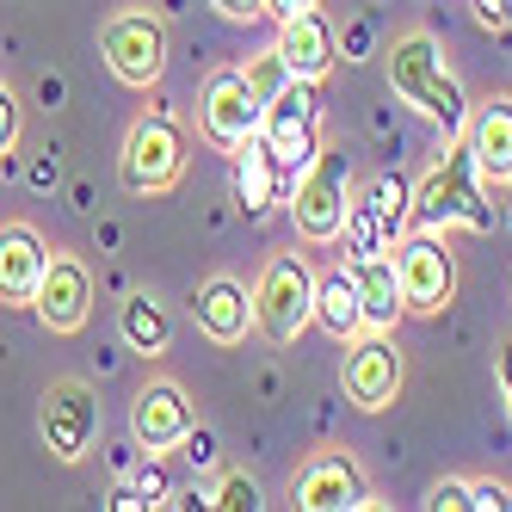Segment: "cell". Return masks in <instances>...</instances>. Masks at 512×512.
<instances>
[{"label":"cell","instance_id":"6da1fadb","mask_svg":"<svg viewBox=\"0 0 512 512\" xmlns=\"http://www.w3.org/2000/svg\"><path fill=\"white\" fill-rule=\"evenodd\" d=\"M383 68H389V87L408 99L420 118H432L445 136H463V124H469V99H463L457 75L445 68V56H438V44L426 38V31L395 38V44L383 50Z\"/></svg>","mask_w":512,"mask_h":512},{"label":"cell","instance_id":"7a4b0ae2","mask_svg":"<svg viewBox=\"0 0 512 512\" xmlns=\"http://www.w3.org/2000/svg\"><path fill=\"white\" fill-rule=\"evenodd\" d=\"M414 223L420 229H451V223H463L475 235H488L500 223V210L488 204V179H482V167H475V155H469V142H463V149H451L445 161L420 179Z\"/></svg>","mask_w":512,"mask_h":512},{"label":"cell","instance_id":"3957f363","mask_svg":"<svg viewBox=\"0 0 512 512\" xmlns=\"http://www.w3.org/2000/svg\"><path fill=\"white\" fill-rule=\"evenodd\" d=\"M309 321H315V266L303 253H272L260 284H253V327L272 346H290Z\"/></svg>","mask_w":512,"mask_h":512},{"label":"cell","instance_id":"277c9868","mask_svg":"<svg viewBox=\"0 0 512 512\" xmlns=\"http://www.w3.org/2000/svg\"><path fill=\"white\" fill-rule=\"evenodd\" d=\"M179 173H186V136L167 112L155 118H136L130 136H124V155H118V179L130 198H161L179 186Z\"/></svg>","mask_w":512,"mask_h":512},{"label":"cell","instance_id":"5b68a950","mask_svg":"<svg viewBox=\"0 0 512 512\" xmlns=\"http://www.w3.org/2000/svg\"><path fill=\"white\" fill-rule=\"evenodd\" d=\"M346 204H352V161H346V149H321L297 173V186H290V216H297L303 241H315V247L340 241Z\"/></svg>","mask_w":512,"mask_h":512},{"label":"cell","instance_id":"8992f818","mask_svg":"<svg viewBox=\"0 0 512 512\" xmlns=\"http://www.w3.org/2000/svg\"><path fill=\"white\" fill-rule=\"evenodd\" d=\"M99 56L105 68L124 81V87H155L161 81V68H167V31L155 13H142V7H124L99 25Z\"/></svg>","mask_w":512,"mask_h":512},{"label":"cell","instance_id":"52a82bcc","mask_svg":"<svg viewBox=\"0 0 512 512\" xmlns=\"http://www.w3.org/2000/svg\"><path fill=\"white\" fill-rule=\"evenodd\" d=\"M260 136H266V149H272L284 167L303 173V167L321 155V105H315V81H297V75H290V81L266 99Z\"/></svg>","mask_w":512,"mask_h":512},{"label":"cell","instance_id":"ba28073f","mask_svg":"<svg viewBox=\"0 0 512 512\" xmlns=\"http://www.w3.org/2000/svg\"><path fill=\"white\" fill-rule=\"evenodd\" d=\"M389 253H395V272H401V303H408V315H438L457 297V260H451V247L438 241V229L395 241Z\"/></svg>","mask_w":512,"mask_h":512},{"label":"cell","instance_id":"9c48e42d","mask_svg":"<svg viewBox=\"0 0 512 512\" xmlns=\"http://www.w3.org/2000/svg\"><path fill=\"white\" fill-rule=\"evenodd\" d=\"M38 432H44L56 463H81L93 451V438H99V395L81 377L50 383L44 401H38Z\"/></svg>","mask_w":512,"mask_h":512},{"label":"cell","instance_id":"30bf717a","mask_svg":"<svg viewBox=\"0 0 512 512\" xmlns=\"http://www.w3.org/2000/svg\"><path fill=\"white\" fill-rule=\"evenodd\" d=\"M260 93L247 87V75L241 68H216V75L204 81V99H198V130H204V142H216V149H241V142L260 130Z\"/></svg>","mask_w":512,"mask_h":512},{"label":"cell","instance_id":"8fae6325","mask_svg":"<svg viewBox=\"0 0 512 512\" xmlns=\"http://www.w3.org/2000/svg\"><path fill=\"white\" fill-rule=\"evenodd\" d=\"M31 309H38V321L50 327V334H81L87 315H93V272L75 260V253H50Z\"/></svg>","mask_w":512,"mask_h":512},{"label":"cell","instance_id":"7c38bea8","mask_svg":"<svg viewBox=\"0 0 512 512\" xmlns=\"http://www.w3.org/2000/svg\"><path fill=\"white\" fill-rule=\"evenodd\" d=\"M395 395H401V352H395L389 334L371 327V334H358L352 352H346V401L364 414H377Z\"/></svg>","mask_w":512,"mask_h":512},{"label":"cell","instance_id":"4fadbf2b","mask_svg":"<svg viewBox=\"0 0 512 512\" xmlns=\"http://www.w3.org/2000/svg\"><path fill=\"white\" fill-rule=\"evenodd\" d=\"M278 56H284V68L297 81H327L334 62H340V31L327 25L315 7H303V13L278 19Z\"/></svg>","mask_w":512,"mask_h":512},{"label":"cell","instance_id":"5bb4252c","mask_svg":"<svg viewBox=\"0 0 512 512\" xmlns=\"http://www.w3.org/2000/svg\"><path fill=\"white\" fill-rule=\"evenodd\" d=\"M297 506L303 512H352V506H364L371 494H364V475H358V463L346 457V451H321V457H309L303 469H297Z\"/></svg>","mask_w":512,"mask_h":512},{"label":"cell","instance_id":"9a60e30c","mask_svg":"<svg viewBox=\"0 0 512 512\" xmlns=\"http://www.w3.org/2000/svg\"><path fill=\"white\" fill-rule=\"evenodd\" d=\"M290 186H297V167H284L272 149H266V136L253 130L241 149H235V204L247 216H266L278 198H290Z\"/></svg>","mask_w":512,"mask_h":512},{"label":"cell","instance_id":"2e32d148","mask_svg":"<svg viewBox=\"0 0 512 512\" xmlns=\"http://www.w3.org/2000/svg\"><path fill=\"white\" fill-rule=\"evenodd\" d=\"M130 432H136V445L142 451H173L179 438L192 432V401L179 383H149L136 395V408H130Z\"/></svg>","mask_w":512,"mask_h":512},{"label":"cell","instance_id":"e0dca14e","mask_svg":"<svg viewBox=\"0 0 512 512\" xmlns=\"http://www.w3.org/2000/svg\"><path fill=\"white\" fill-rule=\"evenodd\" d=\"M50 247L31 223H0V303H31L44 284Z\"/></svg>","mask_w":512,"mask_h":512},{"label":"cell","instance_id":"ac0fdd59","mask_svg":"<svg viewBox=\"0 0 512 512\" xmlns=\"http://www.w3.org/2000/svg\"><path fill=\"white\" fill-rule=\"evenodd\" d=\"M463 142H469L475 167H482V179L506 186V179H512V99L494 93V99L475 105L469 124H463Z\"/></svg>","mask_w":512,"mask_h":512},{"label":"cell","instance_id":"d6986e66","mask_svg":"<svg viewBox=\"0 0 512 512\" xmlns=\"http://www.w3.org/2000/svg\"><path fill=\"white\" fill-rule=\"evenodd\" d=\"M352 266V284H358V303H364V327H377V334H389V327L408 315V303H401V272L383 253H364V260H346Z\"/></svg>","mask_w":512,"mask_h":512},{"label":"cell","instance_id":"ffe728a7","mask_svg":"<svg viewBox=\"0 0 512 512\" xmlns=\"http://www.w3.org/2000/svg\"><path fill=\"white\" fill-rule=\"evenodd\" d=\"M192 315H198V327H204L216 346H241L247 327H253V297H247L235 278H210V284L198 290Z\"/></svg>","mask_w":512,"mask_h":512},{"label":"cell","instance_id":"44dd1931","mask_svg":"<svg viewBox=\"0 0 512 512\" xmlns=\"http://www.w3.org/2000/svg\"><path fill=\"white\" fill-rule=\"evenodd\" d=\"M315 321H321L334 340H358V334H364V303H358L352 266H327V272H315Z\"/></svg>","mask_w":512,"mask_h":512},{"label":"cell","instance_id":"7402d4cb","mask_svg":"<svg viewBox=\"0 0 512 512\" xmlns=\"http://www.w3.org/2000/svg\"><path fill=\"white\" fill-rule=\"evenodd\" d=\"M118 334H124L130 352L161 358L173 346V321H167V309L149 297V290H136V297H124V309H118Z\"/></svg>","mask_w":512,"mask_h":512},{"label":"cell","instance_id":"603a6c76","mask_svg":"<svg viewBox=\"0 0 512 512\" xmlns=\"http://www.w3.org/2000/svg\"><path fill=\"white\" fill-rule=\"evenodd\" d=\"M364 198L377 204V223H383V241L395 247V241H401V229L414 223V192L401 186V179H389V173H383V179H371V186H364Z\"/></svg>","mask_w":512,"mask_h":512},{"label":"cell","instance_id":"cb8c5ba5","mask_svg":"<svg viewBox=\"0 0 512 512\" xmlns=\"http://www.w3.org/2000/svg\"><path fill=\"white\" fill-rule=\"evenodd\" d=\"M340 235H346V260H364V253H383V247H389V241H383V223H377V204L364 198V192L346 204Z\"/></svg>","mask_w":512,"mask_h":512},{"label":"cell","instance_id":"d4e9b609","mask_svg":"<svg viewBox=\"0 0 512 512\" xmlns=\"http://www.w3.org/2000/svg\"><path fill=\"white\" fill-rule=\"evenodd\" d=\"M241 75H247V87L260 93V105H266V99L290 81V68H284V56H278V44H272V50H260V62H253V68H241Z\"/></svg>","mask_w":512,"mask_h":512},{"label":"cell","instance_id":"484cf974","mask_svg":"<svg viewBox=\"0 0 512 512\" xmlns=\"http://www.w3.org/2000/svg\"><path fill=\"white\" fill-rule=\"evenodd\" d=\"M210 506H223V512H253V506H260V482H253V475H229V482L216 488Z\"/></svg>","mask_w":512,"mask_h":512},{"label":"cell","instance_id":"4316f807","mask_svg":"<svg viewBox=\"0 0 512 512\" xmlns=\"http://www.w3.org/2000/svg\"><path fill=\"white\" fill-rule=\"evenodd\" d=\"M179 445H186V463H192V469H210V463H216V432H204V426H192Z\"/></svg>","mask_w":512,"mask_h":512},{"label":"cell","instance_id":"83f0119b","mask_svg":"<svg viewBox=\"0 0 512 512\" xmlns=\"http://www.w3.org/2000/svg\"><path fill=\"white\" fill-rule=\"evenodd\" d=\"M426 506H432V512H469V488H463V482H438V488L426 494Z\"/></svg>","mask_w":512,"mask_h":512},{"label":"cell","instance_id":"f1b7e54d","mask_svg":"<svg viewBox=\"0 0 512 512\" xmlns=\"http://www.w3.org/2000/svg\"><path fill=\"white\" fill-rule=\"evenodd\" d=\"M13 142H19V99H13V87H0V155Z\"/></svg>","mask_w":512,"mask_h":512},{"label":"cell","instance_id":"f546056e","mask_svg":"<svg viewBox=\"0 0 512 512\" xmlns=\"http://www.w3.org/2000/svg\"><path fill=\"white\" fill-rule=\"evenodd\" d=\"M469 7H475V25H488V31L512 25V0H469Z\"/></svg>","mask_w":512,"mask_h":512},{"label":"cell","instance_id":"4dcf8cb0","mask_svg":"<svg viewBox=\"0 0 512 512\" xmlns=\"http://www.w3.org/2000/svg\"><path fill=\"white\" fill-rule=\"evenodd\" d=\"M500 506H512V494L500 482H475L469 488V512H500Z\"/></svg>","mask_w":512,"mask_h":512},{"label":"cell","instance_id":"1f68e13d","mask_svg":"<svg viewBox=\"0 0 512 512\" xmlns=\"http://www.w3.org/2000/svg\"><path fill=\"white\" fill-rule=\"evenodd\" d=\"M136 500H142V506H161V500H167V475H161L155 463L136 475Z\"/></svg>","mask_w":512,"mask_h":512},{"label":"cell","instance_id":"d6a6232c","mask_svg":"<svg viewBox=\"0 0 512 512\" xmlns=\"http://www.w3.org/2000/svg\"><path fill=\"white\" fill-rule=\"evenodd\" d=\"M210 7L223 13V19H260V13H266V0H210Z\"/></svg>","mask_w":512,"mask_h":512},{"label":"cell","instance_id":"836d02e7","mask_svg":"<svg viewBox=\"0 0 512 512\" xmlns=\"http://www.w3.org/2000/svg\"><path fill=\"white\" fill-rule=\"evenodd\" d=\"M494 364H500V389H506V414H512V340L500 346V358H494Z\"/></svg>","mask_w":512,"mask_h":512},{"label":"cell","instance_id":"e575fe53","mask_svg":"<svg viewBox=\"0 0 512 512\" xmlns=\"http://www.w3.org/2000/svg\"><path fill=\"white\" fill-rule=\"evenodd\" d=\"M303 7H321V0H266L272 19H290V13H303Z\"/></svg>","mask_w":512,"mask_h":512},{"label":"cell","instance_id":"d590c367","mask_svg":"<svg viewBox=\"0 0 512 512\" xmlns=\"http://www.w3.org/2000/svg\"><path fill=\"white\" fill-rule=\"evenodd\" d=\"M506 186H512V179H506ZM506 229H512V198H506Z\"/></svg>","mask_w":512,"mask_h":512},{"label":"cell","instance_id":"8d00e7d4","mask_svg":"<svg viewBox=\"0 0 512 512\" xmlns=\"http://www.w3.org/2000/svg\"><path fill=\"white\" fill-rule=\"evenodd\" d=\"M0 161H7V155H0Z\"/></svg>","mask_w":512,"mask_h":512}]
</instances>
